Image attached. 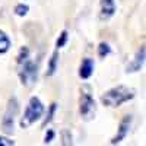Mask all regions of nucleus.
<instances>
[{
	"instance_id": "nucleus-16",
	"label": "nucleus",
	"mask_w": 146,
	"mask_h": 146,
	"mask_svg": "<svg viewBox=\"0 0 146 146\" xmlns=\"http://www.w3.org/2000/svg\"><path fill=\"white\" fill-rule=\"evenodd\" d=\"M54 111H56V104H51V107H50V113H48V117L45 118V121H44V126L50 121L51 118H53V115H54Z\"/></svg>"
},
{
	"instance_id": "nucleus-9",
	"label": "nucleus",
	"mask_w": 146,
	"mask_h": 146,
	"mask_svg": "<svg viewBox=\"0 0 146 146\" xmlns=\"http://www.w3.org/2000/svg\"><path fill=\"white\" fill-rule=\"evenodd\" d=\"M94 67H95L94 60L92 58H85L80 64V69H79V76L82 79H89L94 73Z\"/></svg>"
},
{
	"instance_id": "nucleus-5",
	"label": "nucleus",
	"mask_w": 146,
	"mask_h": 146,
	"mask_svg": "<svg viewBox=\"0 0 146 146\" xmlns=\"http://www.w3.org/2000/svg\"><path fill=\"white\" fill-rule=\"evenodd\" d=\"M80 115L83 120H91L95 114V100L92 98V95L89 92H82L80 95Z\"/></svg>"
},
{
	"instance_id": "nucleus-18",
	"label": "nucleus",
	"mask_w": 146,
	"mask_h": 146,
	"mask_svg": "<svg viewBox=\"0 0 146 146\" xmlns=\"http://www.w3.org/2000/svg\"><path fill=\"white\" fill-rule=\"evenodd\" d=\"M3 145L10 146V145H15V142H13V140H9V139H6V137H0V146H3Z\"/></svg>"
},
{
	"instance_id": "nucleus-17",
	"label": "nucleus",
	"mask_w": 146,
	"mask_h": 146,
	"mask_svg": "<svg viewBox=\"0 0 146 146\" xmlns=\"http://www.w3.org/2000/svg\"><path fill=\"white\" fill-rule=\"evenodd\" d=\"M53 137H54V131H53V130H48V131H47V135H45L44 142H45V143H50V142L53 140Z\"/></svg>"
},
{
	"instance_id": "nucleus-12",
	"label": "nucleus",
	"mask_w": 146,
	"mask_h": 146,
	"mask_svg": "<svg viewBox=\"0 0 146 146\" xmlns=\"http://www.w3.org/2000/svg\"><path fill=\"white\" fill-rule=\"evenodd\" d=\"M110 53H111V48H110V45L107 42H101L100 47H98V56L101 58H105Z\"/></svg>"
},
{
	"instance_id": "nucleus-1",
	"label": "nucleus",
	"mask_w": 146,
	"mask_h": 146,
	"mask_svg": "<svg viewBox=\"0 0 146 146\" xmlns=\"http://www.w3.org/2000/svg\"><path fill=\"white\" fill-rule=\"evenodd\" d=\"M18 64H19V78L25 86H31L36 82L38 78V66L29 58V51L27 47H23L18 56Z\"/></svg>"
},
{
	"instance_id": "nucleus-4",
	"label": "nucleus",
	"mask_w": 146,
	"mask_h": 146,
	"mask_svg": "<svg viewBox=\"0 0 146 146\" xmlns=\"http://www.w3.org/2000/svg\"><path fill=\"white\" fill-rule=\"evenodd\" d=\"M18 110H19V104H18V100L15 96H12L9 100V104H7V108H6V113H5V117L2 120V126H3V130L6 133H13V124H15V118H16V114H18Z\"/></svg>"
},
{
	"instance_id": "nucleus-15",
	"label": "nucleus",
	"mask_w": 146,
	"mask_h": 146,
	"mask_svg": "<svg viewBox=\"0 0 146 146\" xmlns=\"http://www.w3.org/2000/svg\"><path fill=\"white\" fill-rule=\"evenodd\" d=\"M63 145H70L72 143V135L69 130H63Z\"/></svg>"
},
{
	"instance_id": "nucleus-2",
	"label": "nucleus",
	"mask_w": 146,
	"mask_h": 146,
	"mask_svg": "<svg viewBox=\"0 0 146 146\" xmlns=\"http://www.w3.org/2000/svg\"><path fill=\"white\" fill-rule=\"evenodd\" d=\"M133 96H135V91L131 88H127L124 85H118V86L107 91L101 96V102L107 107L115 108V107H120L121 104L130 101Z\"/></svg>"
},
{
	"instance_id": "nucleus-7",
	"label": "nucleus",
	"mask_w": 146,
	"mask_h": 146,
	"mask_svg": "<svg viewBox=\"0 0 146 146\" xmlns=\"http://www.w3.org/2000/svg\"><path fill=\"white\" fill-rule=\"evenodd\" d=\"M145 63V47H140V50L137 51L135 60L127 66V73H133V72H139L143 67Z\"/></svg>"
},
{
	"instance_id": "nucleus-8",
	"label": "nucleus",
	"mask_w": 146,
	"mask_h": 146,
	"mask_svg": "<svg viewBox=\"0 0 146 146\" xmlns=\"http://www.w3.org/2000/svg\"><path fill=\"white\" fill-rule=\"evenodd\" d=\"M115 13L114 0H101V19H110Z\"/></svg>"
},
{
	"instance_id": "nucleus-3",
	"label": "nucleus",
	"mask_w": 146,
	"mask_h": 146,
	"mask_svg": "<svg viewBox=\"0 0 146 146\" xmlns=\"http://www.w3.org/2000/svg\"><path fill=\"white\" fill-rule=\"evenodd\" d=\"M44 113V105L42 102L36 98V96H32L28 102V107L25 110V114H23L22 120H21V127H28L31 124H34L35 121H38L42 117Z\"/></svg>"
},
{
	"instance_id": "nucleus-14",
	"label": "nucleus",
	"mask_w": 146,
	"mask_h": 146,
	"mask_svg": "<svg viewBox=\"0 0 146 146\" xmlns=\"http://www.w3.org/2000/svg\"><path fill=\"white\" fill-rule=\"evenodd\" d=\"M28 10H29V7H28L27 5H18V6L15 7V12H16L18 16H25V15L28 13Z\"/></svg>"
},
{
	"instance_id": "nucleus-6",
	"label": "nucleus",
	"mask_w": 146,
	"mask_h": 146,
	"mask_svg": "<svg viewBox=\"0 0 146 146\" xmlns=\"http://www.w3.org/2000/svg\"><path fill=\"white\" fill-rule=\"evenodd\" d=\"M130 124H131V115H126L123 120H121V123L118 126V131L117 135L114 136V139L111 140L113 145H117L123 140L127 135H129V130H130Z\"/></svg>"
},
{
	"instance_id": "nucleus-13",
	"label": "nucleus",
	"mask_w": 146,
	"mask_h": 146,
	"mask_svg": "<svg viewBox=\"0 0 146 146\" xmlns=\"http://www.w3.org/2000/svg\"><path fill=\"white\" fill-rule=\"evenodd\" d=\"M66 42H67V31H63L62 34H60V36L57 38L56 45H57V48H62V47H64Z\"/></svg>"
},
{
	"instance_id": "nucleus-11",
	"label": "nucleus",
	"mask_w": 146,
	"mask_h": 146,
	"mask_svg": "<svg viewBox=\"0 0 146 146\" xmlns=\"http://www.w3.org/2000/svg\"><path fill=\"white\" fill-rule=\"evenodd\" d=\"M57 62H58V53L54 51L53 56H51V58H50V62H48V72H47L48 76H51V75H54V73H56V70H57Z\"/></svg>"
},
{
	"instance_id": "nucleus-10",
	"label": "nucleus",
	"mask_w": 146,
	"mask_h": 146,
	"mask_svg": "<svg viewBox=\"0 0 146 146\" xmlns=\"http://www.w3.org/2000/svg\"><path fill=\"white\" fill-rule=\"evenodd\" d=\"M9 48H10V38L3 31H0V54L7 53Z\"/></svg>"
}]
</instances>
